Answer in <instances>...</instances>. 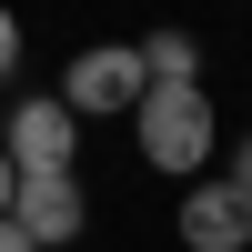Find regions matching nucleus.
Wrapping results in <instances>:
<instances>
[{
  "mask_svg": "<svg viewBox=\"0 0 252 252\" xmlns=\"http://www.w3.org/2000/svg\"><path fill=\"white\" fill-rule=\"evenodd\" d=\"M0 252H40V242H31V232H20V222H0Z\"/></svg>",
  "mask_w": 252,
  "mask_h": 252,
  "instance_id": "obj_9",
  "label": "nucleus"
},
{
  "mask_svg": "<svg viewBox=\"0 0 252 252\" xmlns=\"http://www.w3.org/2000/svg\"><path fill=\"white\" fill-rule=\"evenodd\" d=\"M10 71H20V20L0 10V81H10Z\"/></svg>",
  "mask_w": 252,
  "mask_h": 252,
  "instance_id": "obj_7",
  "label": "nucleus"
},
{
  "mask_svg": "<svg viewBox=\"0 0 252 252\" xmlns=\"http://www.w3.org/2000/svg\"><path fill=\"white\" fill-rule=\"evenodd\" d=\"M141 91H152V71H141V51H131V40H101V51H81L71 71H61V111H71V121L141 111Z\"/></svg>",
  "mask_w": 252,
  "mask_h": 252,
  "instance_id": "obj_2",
  "label": "nucleus"
},
{
  "mask_svg": "<svg viewBox=\"0 0 252 252\" xmlns=\"http://www.w3.org/2000/svg\"><path fill=\"white\" fill-rule=\"evenodd\" d=\"M131 51H141V71H152V91H182V81L202 71L192 31H152V40H131Z\"/></svg>",
  "mask_w": 252,
  "mask_h": 252,
  "instance_id": "obj_6",
  "label": "nucleus"
},
{
  "mask_svg": "<svg viewBox=\"0 0 252 252\" xmlns=\"http://www.w3.org/2000/svg\"><path fill=\"white\" fill-rule=\"evenodd\" d=\"M10 192H20V172H10V152H0V222H10Z\"/></svg>",
  "mask_w": 252,
  "mask_h": 252,
  "instance_id": "obj_8",
  "label": "nucleus"
},
{
  "mask_svg": "<svg viewBox=\"0 0 252 252\" xmlns=\"http://www.w3.org/2000/svg\"><path fill=\"white\" fill-rule=\"evenodd\" d=\"M232 192H252V141H242V152H232Z\"/></svg>",
  "mask_w": 252,
  "mask_h": 252,
  "instance_id": "obj_10",
  "label": "nucleus"
},
{
  "mask_svg": "<svg viewBox=\"0 0 252 252\" xmlns=\"http://www.w3.org/2000/svg\"><path fill=\"white\" fill-rule=\"evenodd\" d=\"M0 152H10V172H71L81 161V121L61 111V91H31L0 121Z\"/></svg>",
  "mask_w": 252,
  "mask_h": 252,
  "instance_id": "obj_3",
  "label": "nucleus"
},
{
  "mask_svg": "<svg viewBox=\"0 0 252 252\" xmlns=\"http://www.w3.org/2000/svg\"><path fill=\"white\" fill-rule=\"evenodd\" d=\"M10 222H20L40 252H51V242H81V222H91V192H81V172H20Z\"/></svg>",
  "mask_w": 252,
  "mask_h": 252,
  "instance_id": "obj_4",
  "label": "nucleus"
},
{
  "mask_svg": "<svg viewBox=\"0 0 252 252\" xmlns=\"http://www.w3.org/2000/svg\"><path fill=\"white\" fill-rule=\"evenodd\" d=\"M131 131H141V161H152V172L192 182L202 161H212V91H202V81H182V91H141Z\"/></svg>",
  "mask_w": 252,
  "mask_h": 252,
  "instance_id": "obj_1",
  "label": "nucleus"
},
{
  "mask_svg": "<svg viewBox=\"0 0 252 252\" xmlns=\"http://www.w3.org/2000/svg\"><path fill=\"white\" fill-rule=\"evenodd\" d=\"M182 242H192V252H242L252 242V192L192 182V192H182Z\"/></svg>",
  "mask_w": 252,
  "mask_h": 252,
  "instance_id": "obj_5",
  "label": "nucleus"
}]
</instances>
